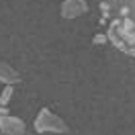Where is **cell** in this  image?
Listing matches in <instances>:
<instances>
[{"instance_id": "cell-1", "label": "cell", "mask_w": 135, "mask_h": 135, "mask_svg": "<svg viewBox=\"0 0 135 135\" xmlns=\"http://www.w3.org/2000/svg\"><path fill=\"white\" fill-rule=\"evenodd\" d=\"M35 131H37V133H45V131L66 133L68 125L57 117V115H53L49 109H41L39 115H37V119H35Z\"/></svg>"}, {"instance_id": "cell-2", "label": "cell", "mask_w": 135, "mask_h": 135, "mask_svg": "<svg viewBox=\"0 0 135 135\" xmlns=\"http://www.w3.org/2000/svg\"><path fill=\"white\" fill-rule=\"evenodd\" d=\"M88 10L86 0H66L61 4V17L64 18H76Z\"/></svg>"}, {"instance_id": "cell-3", "label": "cell", "mask_w": 135, "mask_h": 135, "mask_svg": "<svg viewBox=\"0 0 135 135\" xmlns=\"http://www.w3.org/2000/svg\"><path fill=\"white\" fill-rule=\"evenodd\" d=\"M0 129L6 135H21L25 131V123L17 117H10V115H0Z\"/></svg>"}, {"instance_id": "cell-4", "label": "cell", "mask_w": 135, "mask_h": 135, "mask_svg": "<svg viewBox=\"0 0 135 135\" xmlns=\"http://www.w3.org/2000/svg\"><path fill=\"white\" fill-rule=\"evenodd\" d=\"M0 82H4V84H17L18 82V74L8 64H2V61H0Z\"/></svg>"}, {"instance_id": "cell-5", "label": "cell", "mask_w": 135, "mask_h": 135, "mask_svg": "<svg viewBox=\"0 0 135 135\" xmlns=\"http://www.w3.org/2000/svg\"><path fill=\"white\" fill-rule=\"evenodd\" d=\"M10 98H12V84H6V86H4V90H2V96H0V104L6 107Z\"/></svg>"}, {"instance_id": "cell-6", "label": "cell", "mask_w": 135, "mask_h": 135, "mask_svg": "<svg viewBox=\"0 0 135 135\" xmlns=\"http://www.w3.org/2000/svg\"><path fill=\"white\" fill-rule=\"evenodd\" d=\"M92 43L94 45H102V43H107V37H104V35H94V39H92Z\"/></svg>"}, {"instance_id": "cell-7", "label": "cell", "mask_w": 135, "mask_h": 135, "mask_svg": "<svg viewBox=\"0 0 135 135\" xmlns=\"http://www.w3.org/2000/svg\"><path fill=\"white\" fill-rule=\"evenodd\" d=\"M0 115H8V109H6V107H2V104H0Z\"/></svg>"}]
</instances>
